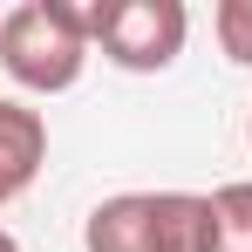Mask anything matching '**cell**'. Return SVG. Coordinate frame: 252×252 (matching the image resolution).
Here are the masks:
<instances>
[{
	"mask_svg": "<svg viewBox=\"0 0 252 252\" xmlns=\"http://www.w3.org/2000/svg\"><path fill=\"white\" fill-rule=\"evenodd\" d=\"M89 252H211V191H116L82 225Z\"/></svg>",
	"mask_w": 252,
	"mask_h": 252,
	"instance_id": "1",
	"label": "cell"
},
{
	"mask_svg": "<svg viewBox=\"0 0 252 252\" xmlns=\"http://www.w3.org/2000/svg\"><path fill=\"white\" fill-rule=\"evenodd\" d=\"M89 28H82V7L68 0H21L0 14V68L28 95H62V89L82 82L89 68Z\"/></svg>",
	"mask_w": 252,
	"mask_h": 252,
	"instance_id": "2",
	"label": "cell"
},
{
	"mask_svg": "<svg viewBox=\"0 0 252 252\" xmlns=\"http://www.w3.org/2000/svg\"><path fill=\"white\" fill-rule=\"evenodd\" d=\"M89 48L116 62L123 75H164L191 41V7L184 0H95L82 7Z\"/></svg>",
	"mask_w": 252,
	"mask_h": 252,
	"instance_id": "3",
	"label": "cell"
},
{
	"mask_svg": "<svg viewBox=\"0 0 252 252\" xmlns=\"http://www.w3.org/2000/svg\"><path fill=\"white\" fill-rule=\"evenodd\" d=\"M48 164V116L0 95V205H14Z\"/></svg>",
	"mask_w": 252,
	"mask_h": 252,
	"instance_id": "4",
	"label": "cell"
},
{
	"mask_svg": "<svg viewBox=\"0 0 252 252\" xmlns=\"http://www.w3.org/2000/svg\"><path fill=\"white\" fill-rule=\"evenodd\" d=\"M211 252H252V177L211 191Z\"/></svg>",
	"mask_w": 252,
	"mask_h": 252,
	"instance_id": "5",
	"label": "cell"
},
{
	"mask_svg": "<svg viewBox=\"0 0 252 252\" xmlns=\"http://www.w3.org/2000/svg\"><path fill=\"white\" fill-rule=\"evenodd\" d=\"M211 34H218L232 68H252V0H218L211 7Z\"/></svg>",
	"mask_w": 252,
	"mask_h": 252,
	"instance_id": "6",
	"label": "cell"
},
{
	"mask_svg": "<svg viewBox=\"0 0 252 252\" xmlns=\"http://www.w3.org/2000/svg\"><path fill=\"white\" fill-rule=\"evenodd\" d=\"M0 252H21V239H14V232H7V225H0Z\"/></svg>",
	"mask_w": 252,
	"mask_h": 252,
	"instance_id": "7",
	"label": "cell"
},
{
	"mask_svg": "<svg viewBox=\"0 0 252 252\" xmlns=\"http://www.w3.org/2000/svg\"><path fill=\"white\" fill-rule=\"evenodd\" d=\"M246 136H252V116H246Z\"/></svg>",
	"mask_w": 252,
	"mask_h": 252,
	"instance_id": "8",
	"label": "cell"
}]
</instances>
